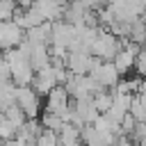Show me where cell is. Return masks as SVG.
Returning <instances> with one entry per match:
<instances>
[{
	"label": "cell",
	"instance_id": "ba28073f",
	"mask_svg": "<svg viewBox=\"0 0 146 146\" xmlns=\"http://www.w3.org/2000/svg\"><path fill=\"white\" fill-rule=\"evenodd\" d=\"M2 116H5V119H7V121L14 125V128H16V132H18V128H21V125L27 121V116L23 114V110H21L16 103H11L9 107H5V110H2Z\"/></svg>",
	"mask_w": 146,
	"mask_h": 146
},
{
	"label": "cell",
	"instance_id": "7c38bea8",
	"mask_svg": "<svg viewBox=\"0 0 146 146\" xmlns=\"http://www.w3.org/2000/svg\"><path fill=\"white\" fill-rule=\"evenodd\" d=\"M16 9H18L16 0H0V23L2 21H11Z\"/></svg>",
	"mask_w": 146,
	"mask_h": 146
},
{
	"label": "cell",
	"instance_id": "8992f818",
	"mask_svg": "<svg viewBox=\"0 0 146 146\" xmlns=\"http://www.w3.org/2000/svg\"><path fill=\"white\" fill-rule=\"evenodd\" d=\"M27 62L32 66V71H41L46 66H50V52H48V46L46 43H30V55H27Z\"/></svg>",
	"mask_w": 146,
	"mask_h": 146
},
{
	"label": "cell",
	"instance_id": "52a82bcc",
	"mask_svg": "<svg viewBox=\"0 0 146 146\" xmlns=\"http://www.w3.org/2000/svg\"><path fill=\"white\" fill-rule=\"evenodd\" d=\"M73 110H75V114L80 116V121L84 123V125H91L100 114H98V110L94 107V103H91V98H80V100H73Z\"/></svg>",
	"mask_w": 146,
	"mask_h": 146
},
{
	"label": "cell",
	"instance_id": "277c9868",
	"mask_svg": "<svg viewBox=\"0 0 146 146\" xmlns=\"http://www.w3.org/2000/svg\"><path fill=\"white\" fill-rule=\"evenodd\" d=\"M73 105V100H71V96L66 94V89L62 87V84H57L52 91H48V96H46V112H52V114H57L59 119L68 112V107Z\"/></svg>",
	"mask_w": 146,
	"mask_h": 146
},
{
	"label": "cell",
	"instance_id": "6da1fadb",
	"mask_svg": "<svg viewBox=\"0 0 146 146\" xmlns=\"http://www.w3.org/2000/svg\"><path fill=\"white\" fill-rule=\"evenodd\" d=\"M119 50H121L119 36H114L112 32H107V30H103V27H100L98 36L94 39V43H91V48H89V52H91L96 59H100V62H112Z\"/></svg>",
	"mask_w": 146,
	"mask_h": 146
},
{
	"label": "cell",
	"instance_id": "5b68a950",
	"mask_svg": "<svg viewBox=\"0 0 146 146\" xmlns=\"http://www.w3.org/2000/svg\"><path fill=\"white\" fill-rule=\"evenodd\" d=\"M30 87H32L39 96H48V91H52V89L57 87V68L46 66V68L36 71L34 78H32V82H30Z\"/></svg>",
	"mask_w": 146,
	"mask_h": 146
},
{
	"label": "cell",
	"instance_id": "3957f363",
	"mask_svg": "<svg viewBox=\"0 0 146 146\" xmlns=\"http://www.w3.org/2000/svg\"><path fill=\"white\" fill-rule=\"evenodd\" d=\"M89 78H91L94 82H98V87H103V89H112V87H116V82L121 80V75L116 73V68H114L112 62H98V64L89 71Z\"/></svg>",
	"mask_w": 146,
	"mask_h": 146
},
{
	"label": "cell",
	"instance_id": "8fae6325",
	"mask_svg": "<svg viewBox=\"0 0 146 146\" xmlns=\"http://www.w3.org/2000/svg\"><path fill=\"white\" fill-rule=\"evenodd\" d=\"M16 137V128L2 116V112H0V141H9V139H14Z\"/></svg>",
	"mask_w": 146,
	"mask_h": 146
},
{
	"label": "cell",
	"instance_id": "30bf717a",
	"mask_svg": "<svg viewBox=\"0 0 146 146\" xmlns=\"http://www.w3.org/2000/svg\"><path fill=\"white\" fill-rule=\"evenodd\" d=\"M41 125H43L46 130H52V132L57 135V132L64 128V121H62L57 114H52V112H43V114H41Z\"/></svg>",
	"mask_w": 146,
	"mask_h": 146
},
{
	"label": "cell",
	"instance_id": "7a4b0ae2",
	"mask_svg": "<svg viewBox=\"0 0 146 146\" xmlns=\"http://www.w3.org/2000/svg\"><path fill=\"white\" fill-rule=\"evenodd\" d=\"M14 103L23 110L27 119H36L41 112V96L32 87H14Z\"/></svg>",
	"mask_w": 146,
	"mask_h": 146
},
{
	"label": "cell",
	"instance_id": "9c48e42d",
	"mask_svg": "<svg viewBox=\"0 0 146 146\" xmlns=\"http://www.w3.org/2000/svg\"><path fill=\"white\" fill-rule=\"evenodd\" d=\"M91 103H94V107L98 110V114H105V112L110 110V105H112V91H110V89L96 91V94L91 96Z\"/></svg>",
	"mask_w": 146,
	"mask_h": 146
},
{
	"label": "cell",
	"instance_id": "4fadbf2b",
	"mask_svg": "<svg viewBox=\"0 0 146 146\" xmlns=\"http://www.w3.org/2000/svg\"><path fill=\"white\" fill-rule=\"evenodd\" d=\"M135 71H137L139 78L146 75V43H144V46L137 50V55H135Z\"/></svg>",
	"mask_w": 146,
	"mask_h": 146
}]
</instances>
